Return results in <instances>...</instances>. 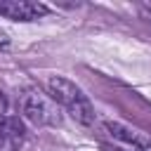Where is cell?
<instances>
[{
	"instance_id": "5",
	"label": "cell",
	"mask_w": 151,
	"mask_h": 151,
	"mask_svg": "<svg viewBox=\"0 0 151 151\" xmlns=\"http://www.w3.org/2000/svg\"><path fill=\"white\" fill-rule=\"evenodd\" d=\"M104 127L109 130V134L111 137H116V139H120V142H125V144H132V146H137V149H151V137L146 134V132H139V130H132V127H127V125H120V123H104Z\"/></svg>"
},
{
	"instance_id": "9",
	"label": "cell",
	"mask_w": 151,
	"mask_h": 151,
	"mask_svg": "<svg viewBox=\"0 0 151 151\" xmlns=\"http://www.w3.org/2000/svg\"><path fill=\"white\" fill-rule=\"evenodd\" d=\"M101 151H123V149H118V146H101Z\"/></svg>"
},
{
	"instance_id": "4",
	"label": "cell",
	"mask_w": 151,
	"mask_h": 151,
	"mask_svg": "<svg viewBox=\"0 0 151 151\" xmlns=\"http://www.w3.org/2000/svg\"><path fill=\"white\" fill-rule=\"evenodd\" d=\"M26 139V127L17 116H7L0 120V151H19Z\"/></svg>"
},
{
	"instance_id": "3",
	"label": "cell",
	"mask_w": 151,
	"mask_h": 151,
	"mask_svg": "<svg viewBox=\"0 0 151 151\" xmlns=\"http://www.w3.org/2000/svg\"><path fill=\"white\" fill-rule=\"evenodd\" d=\"M47 14V7L42 2L31 0H0V17L12 21H35Z\"/></svg>"
},
{
	"instance_id": "2",
	"label": "cell",
	"mask_w": 151,
	"mask_h": 151,
	"mask_svg": "<svg viewBox=\"0 0 151 151\" xmlns=\"http://www.w3.org/2000/svg\"><path fill=\"white\" fill-rule=\"evenodd\" d=\"M19 109H21V116H24L28 123L38 125V127L61 125V111H59L57 101H54L50 94L35 90V87H28V90L21 92V97H19Z\"/></svg>"
},
{
	"instance_id": "1",
	"label": "cell",
	"mask_w": 151,
	"mask_h": 151,
	"mask_svg": "<svg viewBox=\"0 0 151 151\" xmlns=\"http://www.w3.org/2000/svg\"><path fill=\"white\" fill-rule=\"evenodd\" d=\"M47 94L61 109H66V113L73 120H78L80 125H92V120H94L92 104H90V99L83 94V90L76 83H71L64 76H52L47 80Z\"/></svg>"
},
{
	"instance_id": "6",
	"label": "cell",
	"mask_w": 151,
	"mask_h": 151,
	"mask_svg": "<svg viewBox=\"0 0 151 151\" xmlns=\"http://www.w3.org/2000/svg\"><path fill=\"white\" fill-rule=\"evenodd\" d=\"M137 14H139L144 21L151 24V2H142V5H137Z\"/></svg>"
},
{
	"instance_id": "8",
	"label": "cell",
	"mask_w": 151,
	"mask_h": 151,
	"mask_svg": "<svg viewBox=\"0 0 151 151\" xmlns=\"http://www.w3.org/2000/svg\"><path fill=\"white\" fill-rule=\"evenodd\" d=\"M5 109H7V101H5V97H2V92H0V120H5V118H7Z\"/></svg>"
},
{
	"instance_id": "7",
	"label": "cell",
	"mask_w": 151,
	"mask_h": 151,
	"mask_svg": "<svg viewBox=\"0 0 151 151\" xmlns=\"http://www.w3.org/2000/svg\"><path fill=\"white\" fill-rule=\"evenodd\" d=\"M9 47V38H7V33L0 28V50H7Z\"/></svg>"
}]
</instances>
